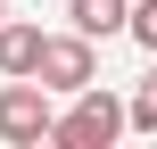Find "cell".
Returning <instances> with one entry per match:
<instances>
[{"label": "cell", "mask_w": 157, "mask_h": 149, "mask_svg": "<svg viewBox=\"0 0 157 149\" xmlns=\"http://www.w3.org/2000/svg\"><path fill=\"white\" fill-rule=\"evenodd\" d=\"M33 66H41V25L0 17V75H33Z\"/></svg>", "instance_id": "cell-5"}, {"label": "cell", "mask_w": 157, "mask_h": 149, "mask_svg": "<svg viewBox=\"0 0 157 149\" xmlns=\"http://www.w3.org/2000/svg\"><path fill=\"white\" fill-rule=\"evenodd\" d=\"M124 108H132V133H157V58H149V75L132 83V100H124Z\"/></svg>", "instance_id": "cell-6"}, {"label": "cell", "mask_w": 157, "mask_h": 149, "mask_svg": "<svg viewBox=\"0 0 157 149\" xmlns=\"http://www.w3.org/2000/svg\"><path fill=\"white\" fill-rule=\"evenodd\" d=\"M124 133H132V108L91 83V91H75V100L58 108V133H50V141H58V149H116Z\"/></svg>", "instance_id": "cell-1"}, {"label": "cell", "mask_w": 157, "mask_h": 149, "mask_svg": "<svg viewBox=\"0 0 157 149\" xmlns=\"http://www.w3.org/2000/svg\"><path fill=\"white\" fill-rule=\"evenodd\" d=\"M33 75H41L58 100H75V91L99 83V41L75 33V25H66V33H41V66H33Z\"/></svg>", "instance_id": "cell-3"}, {"label": "cell", "mask_w": 157, "mask_h": 149, "mask_svg": "<svg viewBox=\"0 0 157 149\" xmlns=\"http://www.w3.org/2000/svg\"><path fill=\"white\" fill-rule=\"evenodd\" d=\"M0 17H8V0H0Z\"/></svg>", "instance_id": "cell-8"}, {"label": "cell", "mask_w": 157, "mask_h": 149, "mask_svg": "<svg viewBox=\"0 0 157 149\" xmlns=\"http://www.w3.org/2000/svg\"><path fill=\"white\" fill-rule=\"evenodd\" d=\"M66 25L91 33V41H116V33L132 25V0H66Z\"/></svg>", "instance_id": "cell-4"}, {"label": "cell", "mask_w": 157, "mask_h": 149, "mask_svg": "<svg viewBox=\"0 0 157 149\" xmlns=\"http://www.w3.org/2000/svg\"><path fill=\"white\" fill-rule=\"evenodd\" d=\"M124 33H132V41L157 58V0H132V25H124Z\"/></svg>", "instance_id": "cell-7"}, {"label": "cell", "mask_w": 157, "mask_h": 149, "mask_svg": "<svg viewBox=\"0 0 157 149\" xmlns=\"http://www.w3.org/2000/svg\"><path fill=\"white\" fill-rule=\"evenodd\" d=\"M50 133H58V91L41 75H8L0 83V141L8 149H41Z\"/></svg>", "instance_id": "cell-2"}]
</instances>
